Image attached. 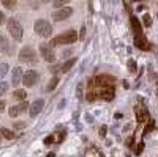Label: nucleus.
Masks as SVG:
<instances>
[{
    "instance_id": "nucleus-1",
    "label": "nucleus",
    "mask_w": 158,
    "mask_h": 157,
    "mask_svg": "<svg viewBox=\"0 0 158 157\" xmlns=\"http://www.w3.org/2000/svg\"><path fill=\"white\" fill-rule=\"evenodd\" d=\"M78 40V33L76 30L70 29L67 30L63 33L59 34L56 37L51 40L50 46L51 48H54L56 45H68V44H73Z\"/></svg>"
},
{
    "instance_id": "nucleus-2",
    "label": "nucleus",
    "mask_w": 158,
    "mask_h": 157,
    "mask_svg": "<svg viewBox=\"0 0 158 157\" xmlns=\"http://www.w3.org/2000/svg\"><path fill=\"white\" fill-rule=\"evenodd\" d=\"M19 61L24 64H35L38 62V56L35 50L30 46H24L20 49L19 56Z\"/></svg>"
},
{
    "instance_id": "nucleus-3",
    "label": "nucleus",
    "mask_w": 158,
    "mask_h": 157,
    "mask_svg": "<svg viewBox=\"0 0 158 157\" xmlns=\"http://www.w3.org/2000/svg\"><path fill=\"white\" fill-rule=\"evenodd\" d=\"M7 30L10 33V35L14 40L20 42L23 36V28L19 20L16 19H10L7 23Z\"/></svg>"
},
{
    "instance_id": "nucleus-4",
    "label": "nucleus",
    "mask_w": 158,
    "mask_h": 157,
    "mask_svg": "<svg viewBox=\"0 0 158 157\" xmlns=\"http://www.w3.org/2000/svg\"><path fill=\"white\" fill-rule=\"evenodd\" d=\"M34 31H35L40 37L49 38L52 34V24L46 19H37L34 23Z\"/></svg>"
},
{
    "instance_id": "nucleus-5",
    "label": "nucleus",
    "mask_w": 158,
    "mask_h": 157,
    "mask_svg": "<svg viewBox=\"0 0 158 157\" xmlns=\"http://www.w3.org/2000/svg\"><path fill=\"white\" fill-rule=\"evenodd\" d=\"M115 81V78L111 76V75H105L102 74L99 76L93 78L91 81H89L88 87L89 86H101V87H107V86H114V83Z\"/></svg>"
},
{
    "instance_id": "nucleus-6",
    "label": "nucleus",
    "mask_w": 158,
    "mask_h": 157,
    "mask_svg": "<svg viewBox=\"0 0 158 157\" xmlns=\"http://www.w3.org/2000/svg\"><path fill=\"white\" fill-rule=\"evenodd\" d=\"M39 51L42 57L49 63H52L56 61V53H54L52 48H51V46L47 43H41L39 45Z\"/></svg>"
},
{
    "instance_id": "nucleus-7",
    "label": "nucleus",
    "mask_w": 158,
    "mask_h": 157,
    "mask_svg": "<svg viewBox=\"0 0 158 157\" xmlns=\"http://www.w3.org/2000/svg\"><path fill=\"white\" fill-rule=\"evenodd\" d=\"M40 76L35 70H27L23 77V84L25 87H32L39 81Z\"/></svg>"
},
{
    "instance_id": "nucleus-8",
    "label": "nucleus",
    "mask_w": 158,
    "mask_h": 157,
    "mask_svg": "<svg viewBox=\"0 0 158 157\" xmlns=\"http://www.w3.org/2000/svg\"><path fill=\"white\" fill-rule=\"evenodd\" d=\"M72 14H73V9L71 7L67 6V7H64V8H61L56 12H53L52 14V18L54 22H62V20L70 18Z\"/></svg>"
},
{
    "instance_id": "nucleus-9",
    "label": "nucleus",
    "mask_w": 158,
    "mask_h": 157,
    "mask_svg": "<svg viewBox=\"0 0 158 157\" xmlns=\"http://www.w3.org/2000/svg\"><path fill=\"white\" fill-rule=\"evenodd\" d=\"M44 106H45L44 99L35 100L29 107V115L31 118H35L36 115H38L41 113V111L43 110Z\"/></svg>"
},
{
    "instance_id": "nucleus-10",
    "label": "nucleus",
    "mask_w": 158,
    "mask_h": 157,
    "mask_svg": "<svg viewBox=\"0 0 158 157\" xmlns=\"http://www.w3.org/2000/svg\"><path fill=\"white\" fill-rule=\"evenodd\" d=\"M134 45L136 48L142 50V51H148L149 50V43L145 36V34H141V35H137L134 38Z\"/></svg>"
},
{
    "instance_id": "nucleus-11",
    "label": "nucleus",
    "mask_w": 158,
    "mask_h": 157,
    "mask_svg": "<svg viewBox=\"0 0 158 157\" xmlns=\"http://www.w3.org/2000/svg\"><path fill=\"white\" fill-rule=\"evenodd\" d=\"M134 111L136 114V119L138 122L142 123L145 122L148 118V112L146 109V107L143 106H136L134 108Z\"/></svg>"
},
{
    "instance_id": "nucleus-12",
    "label": "nucleus",
    "mask_w": 158,
    "mask_h": 157,
    "mask_svg": "<svg viewBox=\"0 0 158 157\" xmlns=\"http://www.w3.org/2000/svg\"><path fill=\"white\" fill-rule=\"evenodd\" d=\"M23 77V69L19 66H15L12 70V85L14 87H17Z\"/></svg>"
},
{
    "instance_id": "nucleus-13",
    "label": "nucleus",
    "mask_w": 158,
    "mask_h": 157,
    "mask_svg": "<svg viewBox=\"0 0 158 157\" xmlns=\"http://www.w3.org/2000/svg\"><path fill=\"white\" fill-rule=\"evenodd\" d=\"M114 86H107L100 90L99 96L107 102H111L114 98Z\"/></svg>"
},
{
    "instance_id": "nucleus-14",
    "label": "nucleus",
    "mask_w": 158,
    "mask_h": 157,
    "mask_svg": "<svg viewBox=\"0 0 158 157\" xmlns=\"http://www.w3.org/2000/svg\"><path fill=\"white\" fill-rule=\"evenodd\" d=\"M130 23H131V27H132V30L135 34V36L143 34V28H142V25L140 23V20L138 19V18L135 16H131V18H130Z\"/></svg>"
},
{
    "instance_id": "nucleus-15",
    "label": "nucleus",
    "mask_w": 158,
    "mask_h": 157,
    "mask_svg": "<svg viewBox=\"0 0 158 157\" xmlns=\"http://www.w3.org/2000/svg\"><path fill=\"white\" fill-rule=\"evenodd\" d=\"M77 57H74V58H70L68 59L67 61H65V62L61 65V72L62 73H67L69 72L71 70V68L74 66V64L77 62Z\"/></svg>"
},
{
    "instance_id": "nucleus-16",
    "label": "nucleus",
    "mask_w": 158,
    "mask_h": 157,
    "mask_svg": "<svg viewBox=\"0 0 158 157\" xmlns=\"http://www.w3.org/2000/svg\"><path fill=\"white\" fill-rule=\"evenodd\" d=\"M10 50V43L9 40L5 36L0 35V52H8Z\"/></svg>"
},
{
    "instance_id": "nucleus-17",
    "label": "nucleus",
    "mask_w": 158,
    "mask_h": 157,
    "mask_svg": "<svg viewBox=\"0 0 158 157\" xmlns=\"http://www.w3.org/2000/svg\"><path fill=\"white\" fill-rule=\"evenodd\" d=\"M13 96L18 101H23L27 97V92L23 89V88H19V89L15 90L13 93Z\"/></svg>"
},
{
    "instance_id": "nucleus-18",
    "label": "nucleus",
    "mask_w": 158,
    "mask_h": 157,
    "mask_svg": "<svg viewBox=\"0 0 158 157\" xmlns=\"http://www.w3.org/2000/svg\"><path fill=\"white\" fill-rule=\"evenodd\" d=\"M0 133H1V135L7 140H13L14 138L16 137L15 133H14L12 130H10V129L5 128V127L0 128Z\"/></svg>"
},
{
    "instance_id": "nucleus-19",
    "label": "nucleus",
    "mask_w": 158,
    "mask_h": 157,
    "mask_svg": "<svg viewBox=\"0 0 158 157\" xmlns=\"http://www.w3.org/2000/svg\"><path fill=\"white\" fill-rule=\"evenodd\" d=\"M58 83H59V78L56 77V76L52 77V78L50 80V81H49V84H48V85H47V90H48V91H53V90L56 88V86L58 85Z\"/></svg>"
},
{
    "instance_id": "nucleus-20",
    "label": "nucleus",
    "mask_w": 158,
    "mask_h": 157,
    "mask_svg": "<svg viewBox=\"0 0 158 157\" xmlns=\"http://www.w3.org/2000/svg\"><path fill=\"white\" fill-rule=\"evenodd\" d=\"M127 68H128L130 73H132V74L137 73V70H138V65H137V62L133 58H129V60L127 61Z\"/></svg>"
},
{
    "instance_id": "nucleus-21",
    "label": "nucleus",
    "mask_w": 158,
    "mask_h": 157,
    "mask_svg": "<svg viewBox=\"0 0 158 157\" xmlns=\"http://www.w3.org/2000/svg\"><path fill=\"white\" fill-rule=\"evenodd\" d=\"M2 5L8 10H13L17 6V1L16 0H3L1 2Z\"/></svg>"
},
{
    "instance_id": "nucleus-22",
    "label": "nucleus",
    "mask_w": 158,
    "mask_h": 157,
    "mask_svg": "<svg viewBox=\"0 0 158 157\" xmlns=\"http://www.w3.org/2000/svg\"><path fill=\"white\" fill-rule=\"evenodd\" d=\"M82 93H84V85L81 81H79L76 87V96L80 101L82 100Z\"/></svg>"
},
{
    "instance_id": "nucleus-23",
    "label": "nucleus",
    "mask_w": 158,
    "mask_h": 157,
    "mask_svg": "<svg viewBox=\"0 0 158 157\" xmlns=\"http://www.w3.org/2000/svg\"><path fill=\"white\" fill-rule=\"evenodd\" d=\"M9 71V65L7 63H0V80L5 78Z\"/></svg>"
},
{
    "instance_id": "nucleus-24",
    "label": "nucleus",
    "mask_w": 158,
    "mask_h": 157,
    "mask_svg": "<svg viewBox=\"0 0 158 157\" xmlns=\"http://www.w3.org/2000/svg\"><path fill=\"white\" fill-rule=\"evenodd\" d=\"M20 114L19 111V108H18V105L17 106H13L9 109V115L10 118H18L19 115Z\"/></svg>"
},
{
    "instance_id": "nucleus-25",
    "label": "nucleus",
    "mask_w": 158,
    "mask_h": 157,
    "mask_svg": "<svg viewBox=\"0 0 158 157\" xmlns=\"http://www.w3.org/2000/svg\"><path fill=\"white\" fill-rule=\"evenodd\" d=\"M143 22L146 27H150L152 25V19L150 17L149 14H148V13L143 16Z\"/></svg>"
},
{
    "instance_id": "nucleus-26",
    "label": "nucleus",
    "mask_w": 158,
    "mask_h": 157,
    "mask_svg": "<svg viewBox=\"0 0 158 157\" xmlns=\"http://www.w3.org/2000/svg\"><path fill=\"white\" fill-rule=\"evenodd\" d=\"M97 96H98L97 92L93 89H90V90H88V92L86 93V100L88 102H93L94 100H96Z\"/></svg>"
},
{
    "instance_id": "nucleus-27",
    "label": "nucleus",
    "mask_w": 158,
    "mask_h": 157,
    "mask_svg": "<svg viewBox=\"0 0 158 157\" xmlns=\"http://www.w3.org/2000/svg\"><path fill=\"white\" fill-rule=\"evenodd\" d=\"M9 90V85L7 81H0V97Z\"/></svg>"
},
{
    "instance_id": "nucleus-28",
    "label": "nucleus",
    "mask_w": 158,
    "mask_h": 157,
    "mask_svg": "<svg viewBox=\"0 0 158 157\" xmlns=\"http://www.w3.org/2000/svg\"><path fill=\"white\" fill-rule=\"evenodd\" d=\"M28 107H30V106H29V103H28L27 101H23V102H22V103H19V104L18 105L19 111L20 114L25 113V112L27 111V109H28Z\"/></svg>"
},
{
    "instance_id": "nucleus-29",
    "label": "nucleus",
    "mask_w": 158,
    "mask_h": 157,
    "mask_svg": "<svg viewBox=\"0 0 158 157\" xmlns=\"http://www.w3.org/2000/svg\"><path fill=\"white\" fill-rule=\"evenodd\" d=\"M153 129H154V121L153 120H149L148 122L146 128H145V130H143V135H146L148 132H152Z\"/></svg>"
},
{
    "instance_id": "nucleus-30",
    "label": "nucleus",
    "mask_w": 158,
    "mask_h": 157,
    "mask_svg": "<svg viewBox=\"0 0 158 157\" xmlns=\"http://www.w3.org/2000/svg\"><path fill=\"white\" fill-rule=\"evenodd\" d=\"M13 127L16 129V130H22V129H24L26 127V123L24 121H17L15 123H13Z\"/></svg>"
},
{
    "instance_id": "nucleus-31",
    "label": "nucleus",
    "mask_w": 158,
    "mask_h": 157,
    "mask_svg": "<svg viewBox=\"0 0 158 157\" xmlns=\"http://www.w3.org/2000/svg\"><path fill=\"white\" fill-rule=\"evenodd\" d=\"M56 137H54L53 135H50V136H48V137H46L44 139V144L47 145V146H49V145H52L53 144V143H56Z\"/></svg>"
},
{
    "instance_id": "nucleus-32",
    "label": "nucleus",
    "mask_w": 158,
    "mask_h": 157,
    "mask_svg": "<svg viewBox=\"0 0 158 157\" xmlns=\"http://www.w3.org/2000/svg\"><path fill=\"white\" fill-rule=\"evenodd\" d=\"M107 132H108V127L106 124H103L100 128V130H99V136H100V138L102 139H104L106 137V135H107Z\"/></svg>"
},
{
    "instance_id": "nucleus-33",
    "label": "nucleus",
    "mask_w": 158,
    "mask_h": 157,
    "mask_svg": "<svg viewBox=\"0 0 158 157\" xmlns=\"http://www.w3.org/2000/svg\"><path fill=\"white\" fill-rule=\"evenodd\" d=\"M67 3H69V0H56L53 2V7L54 8H59V7L63 6Z\"/></svg>"
},
{
    "instance_id": "nucleus-34",
    "label": "nucleus",
    "mask_w": 158,
    "mask_h": 157,
    "mask_svg": "<svg viewBox=\"0 0 158 157\" xmlns=\"http://www.w3.org/2000/svg\"><path fill=\"white\" fill-rule=\"evenodd\" d=\"M143 148H145V144H143V142H141L140 144L137 146V149H136V155L137 156H139L143 151Z\"/></svg>"
},
{
    "instance_id": "nucleus-35",
    "label": "nucleus",
    "mask_w": 158,
    "mask_h": 157,
    "mask_svg": "<svg viewBox=\"0 0 158 157\" xmlns=\"http://www.w3.org/2000/svg\"><path fill=\"white\" fill-rule=\"evenodd\" d=\"M50 70H51V72L52 73V74H54V75H56L59 71H61V65H59V64H57V65H54V66H52L51 68H50Z\"/></svg>"
},
{
    "instance_id": "nucleus-36",
    "label": "nucleus",
    "mask_w": 158,
    "mask_h": 157,
    "mask_svg": "<svg viewBox=\"0 0 158 157\" xmlns=\"http://www.w3.org/2000/svg\"><path fill=\"white\" fill-rule=\"evenodd\" d=\"M85 121L87 122V123H93V122H94V118L92 117L90 114H88V113L85 114Z\"/></svg>"
},
{
    "instance_id": "nucleus-37",
    "label": "nucleus",
    "mask_w": 158,
    "mask_h": 157,
    "mask_svg": "<svg viewBox=\"0 0 158 157\" xmlns=\"http://www.w3.org/2000/svg\"><path fill=\"white\" fill-rule=\"evenodd\" d=\"M85 36V26H81V32H80V40H84Z\"/></svg>"
},
{
    "instance_id": "nucleus-38",
    "label": "nucleus",
    "mask_w": 158,
    "mask_h": 157,
    "mask_svg": "<svg viewBox=\"0 0 158 157\" xmlns=\"http://www.w3.org/2000/svg\"><path fill=\"white\" fill-rule=\"evenodd\" d=\"M66 106V99H62L59 103H58V110H62V109H64Z\"/></svg>"
},
{
    "instance_id": "nucleus-39",
    "label": "nucleus",
    "mask_w": 158,
    "mask_h": 157,
    "mask_svg": "<svg viewBox=\"0 0 158 157\" xmlns=\"http://www.w3.org/2000/svg\"><path fill=\"white\" fill-rule=\"evenodd\" d=\"M133 144H134V137H130V138L126 141V145H127V147H131L133 146Z\"/></svg>"
},
{
    "instance_id": "nucleus-40",
    "label": "nucleus",
    "mask_w": 158,
    "mask_h": 157,
    "mask_svg": "<svg viewBox=\"0 0 158 157\" xmlns=\"http://www.w3.org/2000/svg\"><path fill=\"white\" fill-rule=\"evenodd\" d=\"M5 106H6V103H5V102L2 101V100H0V114L4 112V110H5Z\"/></svg>"
},
{
    "instance_id": "nucleus-41",
    "label": "nucleus",
    "mask_w": 158,
    "mask_h": 157,
    "mask_svg": "<svg viewBox=\"0 0 158 157\" xmlns=\"http://www.w3.org/2000/svg\"><path fill=\"white\" fill-rule=\"evenodd\" d=\"M73 49H69V50H66V51H64V52H63V57H67V56H69L71 53H73Z\"/></svg>"
},
{
    "instance_id": "nucleus-42",
    "label": "nucleus",
    "mask_w": 158,
    "mask_h": 157,
    "mask_svg": "<svg viewBox=\"0 0 158 157\" xmlns=\"http://www.w3.org/2000/svg\"><path fill=\"white\" fill-rule=\"evenodd\" d=\"M4 20H5V15L1 11H0V25L4 23Z\"/></svg>"
},
{
    "instance_id": "nucleus-43",
    "label": "nucleus",
    "mask_w": 158,
    "mask_h": 157,
    "mask_svg": "<svg viewBox=\"0 0 158 157\" xmlns=\"http://www.w3.org/2000/svg\"><path fill=\"white\" fill-rule=\"evenodd\" d=\"M123 86H124L125 89H128V88H129V85H128V83H127V81H126V80L123 81Z\"/></svg>"
},
{
    "instance_id": "nucleus-44",
    "label": "nucleus",
    "mask_w": 158,
    "mask_h": 157,
    "mask_svg": "<svg viewBox=\"0 0 158 157\" xmlns=\"http://www.w3.org/2000/svg\"><path fill=\"white\" fill-rule=\"evenodd\" d=\"M122 118V114H120V113H115V114H114V118Z\"/></svg>"
},
{
    "instance_id": "nucleus-45",
    "label": "nucleus",
    "mask_w": 158,
    "mask_h": 157,
    "mask_svg": "<svg viewBox=\"0 0 158 157\" xmlns=\"http://www.w3.org/2000/svg\"><path fill=\"white\" fill-rule=\"evenodd\" d=\"M46 157H56V153H54V152H49L47 154Z\"/></svg>"
},
{
    "instance_id": "nucleus-46",
    "label": "nucleus",
    "mask_w": 158,
    "mask_h": 157,
    "mask_svg": "<svg viewBox=\"0 0 158 157\" xmlns=\"http://www.w3.org/2000/svg\"><path fill=\"white\" fill-rule=\"evenodd\" d=\"M156 84H157V85H158V77H157V80H156Z\"/></svg>"
},
{
    "instance_id": "nucleus-47",
    "label": "nucleus",
    "mask_w": 158,
    "mask_h": 157,
    "mask_svg": "<svg viewBox=\"0 0 158 157\" xmlns=\"http://www.w3.org/2000/svg\"><path fill=\"white\" fill-rule=\"evenodd\" d=\"M1 140H2V139H1V136H0V143H1Z\"/></svg>"
}]
</instances>
